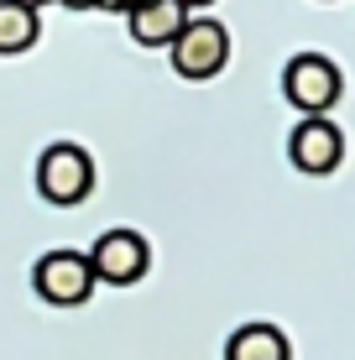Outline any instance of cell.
I'll list each match as a JSON object with an SVG mask.
<instances>
[{"mask_svg":"<svg viewBox=\"0 0 355 360\" xmlns=\"http://www.w3.org/2000/svg\"><path fill=\"white\" fill-rule=\"evenodd\" d=\"M283 94L303 115H329L340 105V94H345V79H340V68L324 53H298L283 68Z\"/></svg>","mask_w":355,"mask_h":360,"instance_id":"cell-1","label":"cell"},{"mask_svg":"<svg viewBox=\"0 0 355 360\" xmlns=\"http://www.w3.org/2000/svg\"><path fill=\"white\" fill-rule=\"evenodd\" d=\"M173 73L178 79H214L230 63V32L209 16H188V27L173 37Z\"/></svg>","mask_w":355,"mask_h":360,"instance_id":"cell-2","label":"cell"},{"mask_svg":"<svg viewBox=\"0 0 355 360\" xmlns=\"http://www.w3.org/2000/svg\"><path fill=\"white\" fill-rule=\"evenodd\" d=\"M37 188H42L47 204H84L94 188V162H89V152L84 146H68V141H58V146H47L42 152V162H37Z\"/></svg>","mask_w":355,"mask_h":360,"instance_id":"cell-3","label":"cell"},{"mask_svg":"<svg viewBox=\"0 0 355 360\" xmlns=\"http://www.w3.org/2000/svg\"><path fill=\"white\" fill-rule=\"evenodd\" d=\"M84 262H89L94 282H110V288H131V282H141V277H146V266H152V245H146L136 230H105Z\"/></svg>","mask_w":355,"mask_h":360,"instance_id":"cell-4","label":"cell"},{"mask_svg":"<svg viewBox=\"0 0 355 360\" xmlns=\"http://www.w3.org/2000/svg\"><path fill=\"white\" fill-rule=\"evenodd\" d=\"M288 157H292V167L309 172V178H329V172L345 162V131L329 115H303L288 136Z\"/></svg>","mask_w":355,"mask_h":360,"instance_id":"cell-5","label":"cell"},{"mask_svg":"<svg viewBox=\"0 0 355 360\" xmlns=\"http://www.w3.org/2000/svg\"><path fill=\"white\" fill-rule=\"evenodd\" d=\"M32 282H37V292H42V303H53V308H79L84 297L94 292V271L79 251H47L42 262H37Z\"/></svg>","mask_w":355,"mask_h":360,"instance_id":"cell-6","label":"cell"},{"mask_svg":"<svg viewBox=\"0 0 355 360\" xmlns=\"http://www.w3.org/2000/svg\"><path fill=\"white\" fill-rule=\"evenodd\" d=\"M126 16H131V37H136L141 47H173V37L188 27V11H183L178 0H141Z\"/></svg>","mask_w":355,"mask_h":360,"instance_id":"cell-7","label":"cell"},{"mask_svg":"<svg viewBox=\"0 0 355 360\" xmlns=\"http://www.w3.org/2000/svg\"><path fill=\"white\" fill-rule=\"evenodd\" d=\"M225 360H292V345L277 324H240L225 340Z\"/></svg>","mask_w":355,"mask_h":360,"instance_id":"cell-8","label":"cell"},{"mask_svg":"<svg viewBox=\"0 0 355 360\" xmlns=\"http://www.w3.org/2000/svg\"><path fill=\"white\" fill-rule=\"evenodd\" d=\"M37 11L27 6H16V0H0V53H27V47L37 42Z\"/></svg>","mask_w":355,"mask_h":360,"instance_id":"cell-9","label":"cell"},{"mask_svg":"<svg viewBox=\"0 0 355 360\" xmlns=\"http://www.w3.org/2000/svg\"><path fill=\"white\" fill-rule=\"evenodd\" d=\"M178 6H183V11H188V16H193V11H204V6H214V0H178Z\"/></svg>","mask_w":355,"mask_h":360,"instance_id":"cell-10","label":"cell"},{"mask_svg":"<svg viewBox=\"0 0 355 360\" xmlns=\"http://www.w3.org/2000/svg\"><path fill=\"white\" fill-rule=\"evenodd\" d=\"M100 6H105V11H131L136 0H100Z\"/></svg>","mask_w":355,"mask_h":360,"instance_id":"cell-11","label":"cell"},{"mask_svg":"<svg viewBox=\"0 0 355 360\" xmlns=\"http://www.w3.org/2000/svg\"><path fill=\"white\" fill-rule=\"evenodd\" d=\"M63 6H68V11H94L100 0H63Z\"/></svg>","mask_w":355,"mask_h":360,"instance_id":"cell-12","label":"cell"},{"mask_svg":"<svg viewBox=\"0 0 355 360\" xmlns=\"http://www.w3.org/2000/svg\"><path fill=\"white\" fill-rule=\"evenodd\" d=\"M16 6H27V11H37V6H47V0H16Z\"/></svg>","mask_w":355,"mask_h":360,"instance_id":"cell-13","label":"cell"}]
</instances>
